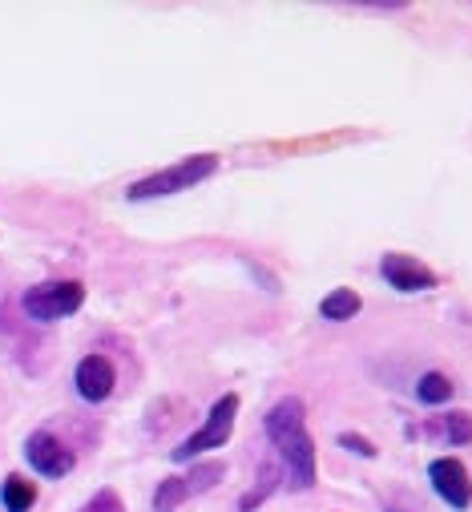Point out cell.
<instances>
[{
  "label": "cell",
  "mask_w": 472,
  "mask_h": 512,
  "mask_svg": "<svg viewBox=\"0 0 472 512\" xmlns=\"http://www.w3.org/2000/svg\"><path fill=\"white\" fill-rule=\"evenodd\" d=\"M267 436L279 448L283 464H287V488L291 492H307L315 484V440L307 432V408L303 400L287 396L267 412Z\"/></svg>",
  "instance_id": "1"
},
{
  "label": "cell",
  "mask_w": 472,
  "mask_h": 512,
  "mask_svg": "<svg viewBox=\"0 0 472 512\" xmlns=\"http://www.w3.org/2000/svg\"><path fill=\"white\" fill-rule=\"evenodd\" d=\"M214 170H218V154H190V158H182V162H174V166H166V170H158V174L134 182V186L126 190V198H130V202L170 198V194H178V190H190V186L206 182Z\"/></svg>",
  "instance_id": "2"
},
{
  "label": "cell",
  "mask_w": 472,
  "mask_h": 512,
  "mask_svg": "<svg viewBox=\"0 0 472 512\" xmlns=\"http://www.w3.org/2000/svg\"><path fill=\"white\" fill-rule=\"evenodd\" d=\"M222 476H226V464H222V460H202V464H194V468L182 472V476H166V480L158 484V492H154V512H174V508H182L186 500L210 492Z\"/></svg>",
  "instance_id": "3"
},
{
  "label": "cell",
  "mask_w": 472,
  "mask_h": 512,
  "mask_svg": "<svg viewBox=\"0 0 472 512\" xmlns=\"http://www.w3.org/2000/svg\"><path fill=\"white\" fill-rule=\"evenodd\" d=\"M81 303H85V287L73 283V279H65V283H41V287L25 291V299H21L25 315L37 319V323H57V319L73 315Z\"/></svg>",
  "instance_id": "4"
},
{
  "label": "cell",
  "mask_w": 472,
  "mask_h": 512,
  "mask_svg": "<svg viewBox=\"0 0 472 512\" xmlns=\"http://www.w3.org/2000/svg\"><path fill=\"white\" fill-rule=\"evenodd\" d=\"M234 416H239V396L226 392V396L210 408L206 424H202L190 440H182V448H174V460H194V456H202V452H210V448H222V444L230 440V432H234Z\"/></svg>",
  "instance_id": "5"
},
{
  "label": "cell",
  "mask_w": 472,
  "mask_h": 512,
  "mask_svg": "<svg viewBox=\"0 0 472 512\" xmlns=\"http://www.w3.org/2000/svg\"><path fill=\"white\" fill-rule=\"evenodd\" d=\"M25 456H29V464H33L41 476H49V480H61V476L73 472V452H69L53 432H33L29 444H25Z\"/></svg>",
  "instance_id": "6"
},
{
  "label": "cell",
  "mask_w": 472,
  "mask_h": 512,
  "mask_svg": "<svg viewBox=\"0 0 472 512\" xmlns=\"http://www.w3.org/2000/svg\"><path fill=\"white\" fill-rule=\"evenodd\" d=\"M428 476H432V488L452 504V508H468L472 504V480H468V468L452 456H440L428 464Z\"/></svg>",
  "instance_id": "7"
},
{
  "label": "cell",
  "mask_w": 472,
  "mask_h": 512,
  "mask_svg": "<svg viewBox=\"0 0 472 512\" xmlns=\"http://www.w3.org/2000/svg\"><path fill=\"white\" fill-rule=\"evenodd\" d=\"M380 275H384L396 291H428V287H436L432 267H424L420 259H412V254H384Z\"/></svg>",
  "instance_id": "8"
},
{
  "label": "cell",
  "mask_w": 472,
  "mask_h": 512,
  "mask_svg": "<svg viewBox=\"0 0 472 512\" xmlns=\"http://www.w3.org/2000/svg\"><path fill=\"white\" fill-rule=\"evenodd\" d=\"M77 392L89 404H101L113 392V363L105 355H85L77 363Z\"/></svg>",
  "instance_id": "9"
},
{
  "label": "cell",
  "mask_w": 472,
  "mask_h": 512,
  "mask_svg": "<svg viewBox=\"0 0 472 512\" xmlns=\"http://www.w3.org/2000/svg\"><path fill=\"white\" fill-rule=\"evenodd\" d=\"M360 307H364V299H360L356 291H347V287L331 291V295H327V299L319 303L323 319H331V323H343V319H356V315H360Z\"/></svg>",
  "instance_id": "10"
},
{
  "label": "cell",
  "mask_w": 472,
  "mask_h": 512,
  "mask_svg": "<svg viewBox=\"0 0 472 512\" xmlns=\"http://www.w3.org/2000/svg\"><path fill=\"white\" fill-rule=\"evenodd\" d=\"M37 500V484L25 480V476H9L5 488H0V504H5V512H29Z\"/></svg>",
  "instance_id": "11"
},
{
  "label": "cell",
  "mask_w": 472,
  "mask_h": 512,
  "mask_svg": "<svg viewBox=\"0 0 472 512\" xmlns=\"http://www.w3.org/2000/svg\"><path fill=\"white\" fill-rule=\"evenodd\" d=\"M416 400L420 404H448L452 400V379L444 375V371H428V375H420V383H416Z\"/></svg>",
  "instance_id": "12"
},
{
  "label": "cell",
  "mask_w": 472,
  "mask_h": 512,
  "mask_svg": "<svg viewBox=\"0 0 472 512\" xmlns=\"http://www.w3.org/2000/svg\"><path fill=\"white\" fill-rule=\"evenodd\" d=\"M275 488H279V472H275V464H263L259 484H255V492H247V496L239 500V512H255V508H259Z\"/></svg>",
  "instance_id": "13"
},
{
  "label": "cell",
  "mask_w": 472,
  "mask_h": 512,
  "mask_svg": "<svg viewBox=\"0 0 472 512\" xmlns=\"http://www.w3.org/2000/svg\"><path fill=\"white\" fill-rule=\"evenodd\" d=\"M444 436H448V444H472V416L468 412H448L444 416Z\"/></svg>",
  "instance_id": "14"
},
{
  "label": "cell",
  "mask_w": 472,
  "mask_h": 512,
  "mask_svg": "<svg viewBox=\"0 0 472 512\" xmlns=\"http://www.w3.org/2000/svg\"><path fill=\"white\" fill-rule=\"evenodd\" d=\"M81 512H126V504H122V496H117L113 488H101Z\"/></svg>",
  "instance_id": "15"
},
{
  "label": "cell",
  "mask_w": 472,
  "mask_h": 512,
  "mask_svg": "<svg viewBox=\"0 0 472 512\" xmlns=\"http://www.w3.org/2000/svg\"><path fill=\"white\" fill-rule=\"evenodd\" d=\"M339 444H343V448H351L356 456H376V444H372V440H364V436H356V432H343V436H339Z\"/></svg>",
  "instance_id": "16"
}]
</instances>
